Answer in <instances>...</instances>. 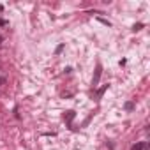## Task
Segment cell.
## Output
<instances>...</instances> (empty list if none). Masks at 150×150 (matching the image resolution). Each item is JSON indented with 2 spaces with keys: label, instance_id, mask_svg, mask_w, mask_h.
I'll return each instance as SVG.
<instances>
[{
  "label": "cell",
  "instance_id": "6da1fadb",
  "mask_svg": "<svg viewBox=\"0 0 150 150\" xmlns=\"http://www.w3.org/2000/svg\"><path fill=\"white\" fill-rule=\"evenodd\" d=\"M101 74H103V67H101V64H97V65H96V72H94V78H92V85H94V87L99 85Z\"/></svg>",
  "mask_w": 150,
  "mask_h": 150
},
{
  "label": "cell",
  "instance_id": "7a4b0ae2",
  "mask_svg": "<svg viewBox=\"0 0 150 150\" xmlns=\"http://www.w3.org/2000/svg\"><path fill=\"white\" fill-rule=\"evenodd\" d=\"M74 118H76V111H74V110H67V111L64 113V120H65L69 125L72 124V120H74Z\"/></svg>",
  "mask_w": 150,
  "mask_h": 150
},
{
  "label": "cell",
  "instance_id": "3957f363",
  "mask_svg": "<svg viewBox=\"0 0 150 150\" xmlns=\"http://www.w3.org/2000/svg\"><path fill=\"white\" fill-rule=\"evenodd\" d=\"M131 150H148V145H146V141H139V143L132 145Z\"/></svg>",
  "mask_w": 150,
  "mask_h": 150
},
{
  "label": "cell",
  "instance_id": "277c9868",
  "mask_svg": "<svg viewBox=\"0 0 150 150\" xmlns=\"http://www.w3.org/2000/svg\"><path fill=\"white\" fill-rule=\"evenodd\" d=\"M108 87H110V85H103V87H101V88L96 92V97H97V99H101V97H103V94L108 90Z\"/></svg>",
  "mask_w": 150,
  "mask_h": 150
},
{
  "label": "cell",
  "instance_id": "5b68a950",
  "mask_svg": "<svg viewBox=\"0 0 150 150\" xmlns=\"http://www.w3.org/2000/svg\"><path fill=\"white\" fill-rule=\"evenodd\" d=\"M124 110H125V111H132V110H134V103H132V101H127V103L124 104Z\"/></svg>",
  "mask_w": 150,
  "mask_h": 150
},
{
  "label": "cell",
  "instance_id": "8992f818",
  "mask_svg": "<svg viewBox=\"0 0 150 150\" xmlns=\"http://www.w3.org/2000/svg\"><path fill=\"white\" fill-rule=\"evenodd\" d=\"M64 48H65V44H64V42H62V44H58V46H57V50H55V53H57V55H60Z\"/></svg>",
  "mask_w": 150,
  "mask_h": 150
},
{
  "label": "cell",
  "instance_id": "52a82bcc",
  "mask_svg": "<svg viewBox=\"0 0 150 150\" xmlns=\"http://www.w3.org/2000/svg\"><path fill=\"white\" fill-rule=\"evenodd\" d=\"M97 20H99V21H101L103 25H106V27H111V23H110L108 20H104V18H97Z\"/></svg>",
  "mask_w": 150,
  "mask_h": 150
},
{
  "label": "cell",
  "instance_id": "ba28073f",
  "mask_svg": "<svg viewBox=\"0 0 150 150\" xmlns=\"http://www.w3.org/2000/svg\"><path fill=\"white\" fill-rule=\"evenodd\" d=\"M141 28H143V23H136V25L132 27V30H134V32H138V30H141Z\"/></svg>",
  "mask_w": 150,
  "mask_h": 150
},
{
  "label": "cell",
  "instance_id": "9c48e42d",
  "mask_svg": "<svg viewBox=\"0 0 150 150\" xmlns=\"http://www.w3.org/2000/svg\"><path fill=\"white\" fill-rule=\"evenodd\" d=\"M7 25V21L6 20H2V18H0V27H6Z\"/></svg>",
  "mask_w": 150,
  "mask_h": 150
},
{
  "label": "cell",
  "instance_id": "30bf717a",
  "mask_svg": "<svg viewBox=\"0 0 150 150\" xmlns=\"http://www.w3.org/2000/svg\"><path fill=\"white\" fill-rule=\"evenodd\" d=\"M0 11H4V6H2V4H0Z\"/></svg>",
  "mask_w": 150,
  "mask_h": 150
}]
</instances>
